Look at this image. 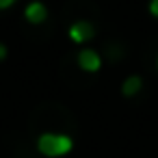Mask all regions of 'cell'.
<instances>
[{
  "mask_svg": "<svg viewBox=\"0 0 158 158\" xmlns=\"http://www.w3.org/2000/svg\"><path fill=\"white\" fill-rule=\"evenodd\" d=\"M37 149L48 156V158H59L65 156L74 149V141L67 134H59V132H44L37 139Z\"/></svg>",
  "mask_w": 158,
  "mask_h": 158,
  "instance_id": "obj_1",
  "label": "cell"
},
{
  "mask_svg": "<svg viewBox=\"0 0 158 158\" xmlns=\"http://www.w3.org/2000/svg\"><path fill=\"white\" fill-rule=\"evenodd\" d=\"M93 35H95V31H93V24H89V22H74L69 26V39L74 44H85Z\"/></svg>",
  "mask_w": 158,
  "mask_h": 158,
  "instance_id": "obj_2",
  "label": "cell"
},
{
  "mask_svg": "<svg viewBox=\"0 0 158 158\" xmlns=\"http://www.w3.org/2000/svg\"><path fill=\"white\" fill-rule=\"evenodd\" d=\"M78 65H80L82 72L93 74V72H98V69L102 67V59H100V54L93 52V50H82V52L78 54Z\"/></svg>",
  "mask_w": 158,
  "mask_h": 158,
  "instance_id": "obj_3",
  "label": "cell"
},
{
  "mask_svg": "<svg viewBox=\"0 0 158 158\" xmlns=\"http://www.w3.org/2000/svg\"><path fill=\"white\" fill-rule=\"evenodd\" d=\"M24 18H26L31 24H41V22H46V18H48V9H46V5H41V2H31V5L24 9Z\"/></svg>",
  "mask_w": 158,
  "mask_h": 158,
  "instance_id": "obj_4",
  "label": "cell"
},
{
  "mask_svg": "<svg viewBox=\"0 0 158 158\" xmlns=\"http://www.w3.org/2000/svg\"><path fill=\"white\" fill-rule=\"evenodd\" d=\"M141 89H143V80H141L139 76H130V78H126V80H123V85H121V93H123L126 98L136 95Z\"/></svg>",
  "mask_w": 158,
  "mask_h": 158,
  "instance_id": "obj_5",
  "label": "cell"
},
{
  "mask_svg": "<svg viewBox=\"0 0 158 158\" xmlns=\"http://www.w3.org/2000/svg\"><path fill=\"white\" fill-rule=\"evenodd\" d=\"M149 13L154 18H158V0H152V2H149Z\"/></svg>",
  "mask_w": 158,
  "mask_h": 158,
  "instance_id": "obj_6",
  "label": "cell"
},
{
  "mask_svg": "<svg viewBox=\"0 0 158 158\" xmlns=\"http://www.w3.org/2000/svg\"><path fill=\"white\" fill-rule=\"evenodd\" d=\"M18 2V0H0V11H2V9H9L11 5H15Z\"/></svg>",
  "mask_w": 158,
  "mask_h": 158,
  "instance_id": "obj_7",
  "label": "cell"
},
{
  "mask_svg": "<svg viewBox=\"0 0 158 158\" xmlns=\"http://www.w3.org/2000/svg\"><path fill=\"white\" fill-rule=\"evenodd\" d=\"M5 56H7V46H5V44H0V61H2Z\"/></svg>",
  "mask_w": 158,
  "mask_h": 158,
  "instance_id": "obj_8",
  "label": "cell"
},
{
  "mask_svg": "<svg viewBox=\"0 0 158 158\" xmlns=\"http://www.w3.org/2000/svg\"><path fill=\"white\" fill-rule=\"evenodd\" d=\"M156 67H158V59H156Z\"/></svg>",
  "mask_w": 158,
  "mask_h": 158,
  "instance_id": "obj_9",
  "label": "cell"
}]
</instances>
